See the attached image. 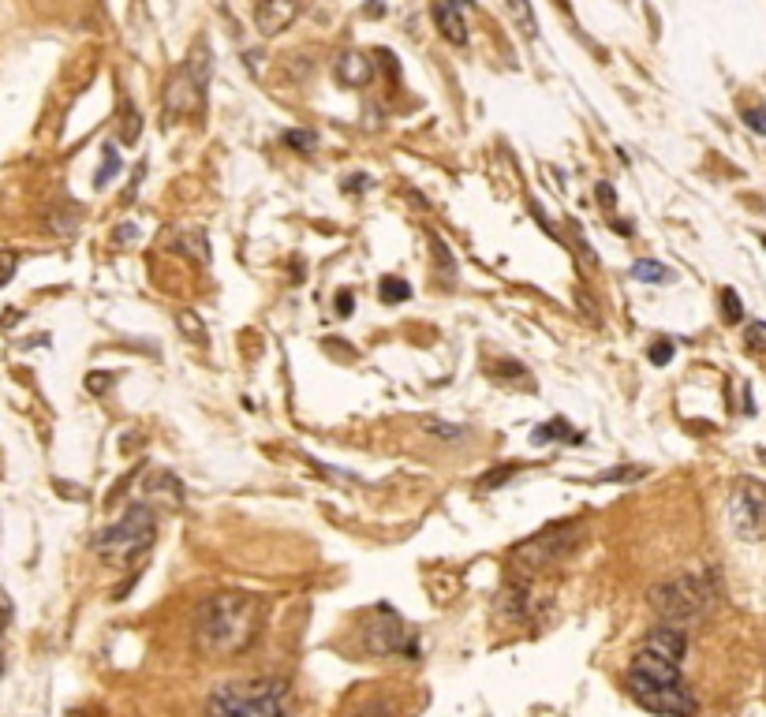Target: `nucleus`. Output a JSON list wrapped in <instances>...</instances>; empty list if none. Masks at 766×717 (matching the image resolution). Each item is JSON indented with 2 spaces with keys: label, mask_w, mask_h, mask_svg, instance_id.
<instances>
[{
  "label": "nucleus",
  "mask_w": 766,
  "mask_h": 717,
  "mask_svg": "<svg viewBox=\"0 0 766 717\" xmlns=\"http://www.w3.org/2000/svg\"><path fill=\"white\" fill-rule=\"evenodd\" d=\"M15 266H19V254L12 251H0V288L15 277Z\"/></svg>",
  "instance_id": "31"
},
{
  "label": "nucleus",
  "mask_w": 766,
  "mask_h": 717,
  "mask_svg": "<svg viewBox=\"0 0 766 717\" xmlns=\"http://www.w3.org/2000/svg\"><path fill=\"white\" fill-rule=\"evenodd\" d=\"M434 27L441 30L445 42L468 45V23H464V12L453 8L449 0H434Z\"/></svg>",
  "instance_id": "12"
},
{
  "label": "nucleus",
  "mask_w": 766,
  "mask_h": 717,
  "mask_svg": "<svg viewBox=\"0 0 766 717\" xmlns=\"http://www.w3.org/2000/svg\"><path fill=\"white\" fill-rule=\"evenodd\" d=\"M352 310H355V292L341 288V292H337V314H341V318H348Z\"/></svg>",
  "instance_id": "33"
},
{
  "label": "nucleus",
  "mask_w": 766,
  "mask_h": 717,
  "mask_svg": "<svg viewBox=\"0 0 766 717\" xmlns=\"http://www.w3.org/2000/svg\"><path fill=\"white\" fill-rule=\"evenodd\" d=\"M647 355H651L654 366H666L669 359H673V340H654L651 348H647Z\"/></svg>",
  "instance_id": "29"
},
{
  "label": "nucleus",
  "mask_w": 766,
  "mask_h": 717,
  "mask_svg": "<svg viewBox=\"0 0 766 717\" xmlns=\"http://www.w3.org/2000/svg\"><path fill=\"white\" fill-rule=\"evenodd\" d=\"M206 717H292V691L281 676L225 680L206 695Z\"/></svg>",
  "instance_id": "3"
},
{
  "label": "nucleus",
  "mask_w": 766,
  "mask_h": 717,
  "mask_svg": "<svg viewBox=\"0 0 766 717\" xmlns=\"http://www.w3.org/2000/svg\"><path fill=\"white\" fill-rule=\"evenodd\" d=\"M430 247H434V258H438V273L445 277V284H456V262H453V254H449V247L441 243V236H430Z\"/></svg>",
  "instance_id": "24"
},
{
  "label": "nucleus",
  "mask_w": 766,
  "mask_h": 717,
  "mask_svg": "<svg viewBox=\"0 0 766 717\" xmlns=\"http://www.w3.org/2000/svg\"><path fill=\"white\" fill-rule=\"evenodd\" d=\"M172 247H176L180 254H191L195 262H210V243H206V232H187V236H180Z\"/></svg>",
  "instance_id": "18"
},
{
  "label": "nucleus",
  "mask_w": 766,
  "mask_h": 717,
  "mask_svg": "<svg viewBox=\"0 0 766 717\" xmlns=\"http://www.w3.org/2000/svg\"><path fill=\"white\" fill-rule=\"evenodd\" d=\"M154 538H157L154 508L146 505V501H135V505H128V512H124L113 527H105V531L94 538V553H98L105 564L124 568V564L139 561L142 553L154 546Z\"/></svg>",
  "instance_id": "5"
},
{
  "label": "nucleus",
  "mask_w": 766,
  "mask_h": 717,
  "mask_svg": "<svg viewBox=\"0 0 766 717\" xmlns=\"http://www.w3.org/2000/svg\"><path fill=\"white\" fill-rule=\"evenodd\" d=\"M583 527L580 520H565L539 531L535 538H524L520 546H512L509 553V576L516 579H539L542 572H550L565 561L572 549L580 546Z\"/></svg>",
  "instance_id": "6"
},
{
  "label": "nucleus",
  "mask_w": 766,
  "mask_h": 717,
  "mask_svg": "<svg viewBox=\"0 0 766 717\" xmlns=\"http://www.w3.org/2000/svg\"><path fill=\"white\" fill-rule=\"evenodd\" d=\"M722 318L729 325H740L744 322V303H740L737 288H722Z\"/></svg>",
  "instance_id": "25"
},
{
  "label": "nucleus",
  "mask_w": 766,
  "mask_h": 717,
  "mask_svg": "<svg viewBox=\"0 0 766 717\" xmlns=\"http://www.w3.org/2000/svg\"><path fill=\"white\" fill-rule=\"evenodd\" d=\"M520 471V464H505V467H494L490 475H483V482H479V490H497V486H505L512 475Z\"/></svg>",
  "instance_id": "27"
},
{
  "label": "nucleus",
  "mask_w": 766,
  "mask_h": 717,
  "mask_svg": "<svg viewBox=\"0 0 766 717\" xmlns=\"http://www.w3.org/2000/svg\"><path fill=\"white\" fill-rule=\"evenodd\" d=\"M355 717H393V706L378 699V703H367V706H363V710H359Z\"/></svg>",
  "instance_id": "32"
},
{
  "label": "nucleus",
  "mask_w": 766,
  "mask_h": 717,
  "mask_svg": "<svg viewBox=\"0 0 766 717\" xmlns=\"http://www.w3.org/2000/svg\"><path fill=\"white\" fill-rule=\"evenodd\" d=\"M180 329H184V337L191 340V344H210L206 325H202V318L195 310H180Z\"/></svg>",
  "instance_id": "23"
},
{
  "label": "nucleus",
  "mask_w": 766,
  "mask_h": 717,
  "mask_svg": "<svg viewBox=\"0 0 766 717\" xmlns=\"http://www.w3.org/2000/svg\"><path fill=\"white\" fill-rule=\"evenodd\" d=\"M714 598H718L714 572H684V576H673L651 587V609L666 624H677V628L707 617Z\"/></svg>",
  "instance_id": "4"
},
{
  "label": "nucleus",
  "mask_w": 766,
  "mask_h": 717,
  "mask_svg": "<svg viewBox=\"0 0 766 717\" xmlns=\"http://www.w3.org/2000/svg\"><path fill=\"white\" fill-rule=\"evenodd\" d=\"M359 639H363V650L374 654V658H385V654L415 658V654H419L415 635L408 632V624L400 620L397 609H389V605H374V609H370L367 620L359 624Z\"/></svg>",
  "instance_id": "7"
},
{
  "label": "nucleus",
  "mask_w": 766,
  "mask_h": 717,
  "mask_svg": "<svg viewBox=\"0 0 766 717\" xmlns=\"http://www.w3.org/2000/svg\"><path fill=\"white\" fill-rule=\"evenodd\" d=\"M598 198H602V206H606V210H613V202H617L610 183H598Z\"/></svg>",
  "instance_id": "39"
},
{
  "label": "nucleus",
  "mask_w": 766,
  "mask_h": 717,
  "mask_svg": "<svg viewBox=\"0 0 766 717\" xmlns=\"http://www.w3.org/2000/svg\"><path fill=\"white\" fill-rule=\"evenodd\" d=\"M206 109V83L195 79V71L180 64L165 83V116L180 120V116H202Z\"/></svg>",
  "instance_id": "9"
},
{
  "label": "nucleus",
  "mask_w": 766,
  "mask_h": 717,
  "mask_svg": "<svg viewBox=\"0 0 766 717\" xmlns=\"http://www.w3.org/2000/svg\"><path fill=\"white\" fill-rule=\"evenodd\" d=\"M763 247H766V236H763Z\"/></svg>",
  "instance_id": "41"
},
{
  "label": "nucleus",
  "mask_w": 766,
  "mask_h": 717,
  "mask_svg": "<svg viewBox=\"0 0 766 717\" xmlns=\"http://www.w3.org/2000/svg\"><path fill=\"white\" fill-rule=\"evenodd\" d=\"M333 75H337V83L341 86H352V90H359V86H367L370 79H374V64H370L363 53H344L341 60H337V68H333Z\"/></svg>",
  "instance_id": "13"
},
{
  "label": "nucleus",
  "mask_w": 766,
  "mask_h": 717,
  "mask_svg": "<svg viewBox=\"0 0 766 717\" xmlns=\"http://www.w3.org/2000/svg\"><path fill=\"white\" fill-rule=\"evenodd\" d=\"M303 12V0H258L255 8V27L258 34H281L284 27H292L296 23V15Z\"/></svg>",
  "instance_id": "10"
},
{
  "label": "nucleus",
  "mask_w": 766,
  "mask_h": 717,
  "mask_svg": "<svg viewBox=\"0 0 766 717\" xmlns=\"http://www.w3.org/2000/svg\"><path fill=\"white\" fill-rule=\"evenodd\" d=\"M647 475H651V467L625 464V467H610V471L595 475V482H639V478H647Z\"/></svg>",
  "instance_id": "20"
},
{
  "label": "nucleus",
  "mask_w": 766,
  "mask_h": 717,
  "mask_svg": "<svg viewBox=\"0 0 766 717\" xmlns=\"http://www.w3.org/2000/svg\"><path fill=\"white\" fill-rule=\"evenodd\" d=\"M426 430L438 437H460L464 434V426H445V422H426Z\"/></svg>",
  "instance_id": "34"
},
{
  "label": "nucleus",
  "mask_w": 766,
  "mask_h": 717,
  "mask_svg": "<svg viewBox=\"0 0 766 717\" xmlns=\"http://www.w3.org/2000/svg\"><path fill=\"white\" fill-rule=\"evenodd\" d=\"M453 8H475V0H449Z\"/></svg>",
  "instance_id": "40"
},
{
  "label": "nucleus",
  "mask_w": 766,
  "mask_h": 717,
  "mask_svg": "<svg viewBox=\"0 0 766 717\" xmlns=\"http://www.w3.org/2000/svg\"><path fill=\"white\" fill-rule=\"evenodd\" d=\"M12 620V602H8V594L0 591V635H4V624Z\"/></svg>",
  "instance_id": "37"
},
{
  "label": "nucleus",
  "mask_w": 766,
  "mask_h": 717,
  "mask_svg": "<svg viewBox=\"0 0 766 717\" xmlns=\"http://www.w3.org/2000/svg\"><path fill=\"white\" fill-rule=\"evenodd\" d=\"M625 688L636 699V706L651 710L658 717H696L699 703L688 680L681 676V665L669 658H658L651 650H636V658L625 673Z\"/></svg>",
  "instance_id": "2"
},
{
  "label": "nucleus",
  "mask_w": 766,
  "mask_h": 717,
  "mask_svg": "<svg viewBox=\"0 0 766 717\" xmlns=\"http://www.w3.org/2000/svg\"><path fill=\"white\" fill-rule=\"evenodd\" d=\"M367 187H370V176H363V172H355V176L344 180V191H367Z\"/></svg>",
  "instance_id": "36"
},
{
  "label": "nucleus",
  "mask_w": 766,
  "mask_h": 717,
  "mask_svg": "<svg viewBox=\"0 0 766 717\" xmlns=\"http://www.w3.org/2000/svg\"><path fill=\"white\" fill-rule=\"evenodd\" d=\"M86 385H90V393H105V385H113V374H90L86 378Z\"/></svg>",
  "instance_id": "35"
},
{
  "label": "nucleus",
  "mask_w": 766,
  "mask_h": 717,
  "mask_svg": "<svg viewBox=\"0 0 766 717\" xmlns=\"http://www.w3.org/2000/svg\"><path fill=\"white\" fill-rule=\"evenodd\" d=\"M113 236H116V243H131V239L139 236V228H135V225H120Z\"/></svg>",
  "instance_id": "38"
},
{
  "label": "nucleus",
  "mask_w": 766,
  "mask_h": 717,
  "mask_svg": "<svg viewBox=\"0 0 766 717\" xmlns=\"http://www.w3.org/2000/svg\"><path fill=\"white\" fill-rule=\"evenodd\" d=\"M120 172V150H116L113 142H105V157H101V169L98 176H94V187H109V176H116Z\"/></svg>",
  "instance_id": "21"
},
{
  "label": "nucleus",
  "mask_w": 766,
  "mask_h": 717,
  "mask_svg": "<svg viewBox=\"0 0 766 717\" xmlns=\"http://www.w3.org/2000/svg\"><path fill=\"white\" fill-rule=\"evenodd\" d=\"M744 124L752 127L755 135H766V105H752V109H744Z\"/></svg>",
  "instance_id": "30"
},
{
  "label": "nucleus",
  "mask_w": 766,
  "mask_h": 717,
  "mask_svg": "<svg viewBox=\"0 0 766 717\" xmlns=\"http://www.w3.org/2000/svg\"><path fill=\"white\" fill-rule=\"evenodd\" d=\"M284 146H292V150H299V154H311L314 146H318V135L314 131H284Z\"/></svg>",
  "instance_id": "26"
},
{
  "label": "nucleus",
  "mask_w": 766,
  "mask_h": 717,
  "mask_svg": "<svg viewBox=\"0 0 766 717\" xmlns=\"http://www.w3.org/2000/svg\"><path fill=\"white\" fill-rule=\"evenodd\" d=\"M643 650H651L658 658H669L681 665L684 654H688V635H684V628H677V624H658V628L643 639Z\"/></svg>",
  "instance_id": "11"
},
{
  "label": "nucleus",
  "mask_w": 766,
  "mask_h": 717,
  "mask_svg": "<svg viewBox=\"0 0 766 717\" xmlns=\"http://www.w3.org/2000/svg\"><path fill=\"white\" fill-rule=\"evenodd\" d=\"M266 620V598L247 591H221L206 598L195 613V650L213 661H225L255 647Z\"/></svg>",
  "instance_id": "1"
},
{
  "label": "nucleus",
  "mask_w": 766,
  "mask_h": 717,
  "mask_svg": "<svg viewBox=\"0 0 766 717\" xmlns=\"http://www.w3.org/2000/svg\"><path fill=\"white\" fill-rule=\"evenodd\" d=\"M505 8H509V19L516 23V30L535 42L539 38V19L531 12V0H505Z\"/></svg>",
  "instance_id": "15"
},
{
  "label": "nucleus",
  "mask_w": 766,
  "mask_h": 717,
  "mask_svg": "<svg viewBox=\"0 0 766 717\" xmlns=\"http://www.w3.org/2000/svg\"><path fill=\"white\" fill-rule=\"evenodd\" d=\"M116 135H120V142L124 146H135L142 135V116L139 109L131 105V98H120V113H116Z\"/></svg>",
  "instance_id": "14"
},
{
  "label": "nucleus",
  "mask_w": 766,
  "mask_h": 717,
  "mask_svg": "<svg viewBox=\"0 0 766 717\" xmlns=\"http://www.w3.org/2000/svg\"><path fill=\"white\" fill-rule=\"evenodd\" d=\"M744 344L748 352H766V322H752L744 329Z\"/></svg>",
  "instance_id": "28"
},
{
  "label": "nucleus",
  "mask_w": 766,
  "mask_h": 717,
  "mask_svg": "<svg viewBox=\"0 0 766 717\" xmlns=\"http://www.w3.org/2000/svg\"><path fill=\"white\" fill-rule=\"evenodd\" d=\"M632 277L643 284H673L677 281V273L669 266H662V262H654V258H639L636 266H632Z\"/></svg>",
  "instance_id": "17"
},
{
  "label": "nucleus",
  "mask_w": 766,
  "mask_h": 717,
  "mask_svg": "<svg viewBox=\"0 0 766 717\" xmlns=\"http://www.w3.org/2000/svg\"><path fill=\"white\" fill-rule=\"evenodd\" d=\"M378 296H382V303L397 307V303H404V299H412V284L404 281V277H382V284H378Z\"/></svg>",
  "instance_id": "19"
},
{
  "label": "nucleus",
  "mask_w": 766,
  "mask_h": 717,
  "mask_svg": "<svg viewBox=\"0 0 766 717\" xmlns=\"http://www.w3.org/2000/svg\"><path fill=\"white\" fill-rule=\"evenodd\" d=\"M486 374H490V378H494V381H520V385H527V381H531V378H527V370H524V366H520V363H512V359H501V363L490 366ZM531 385H535V381H531Z\"/></svg>",
  "instance_id": "22"
},
{
  "label": "nucleus",
  "mask_w": 766,
  "mask_h": 717,
  "mask_svg": "<svg viewBox=\"0 0 766 717\" xmlns=\"http://www.w3.org/2000/svg\"><path fill=\"white\" fill-rule=\"evenodd\" d=\"M729 527L744 542L766 538V486L755 478H740L729 493Z\"/></svg>",
  "instance_id": "8"
},
{
  "label": "nucleus",
  "mask_w": 766,
  "mask_h": 717,
  "mask_svg": "<svg viewBox=\"0 0 766 717\" xmlns=\"http://www.w3.org/2000/svg\"><path fill=\"white\" fill-rule=\"evenodd\" d=\"M531 441H535V445H546V441H580V434L568 426V419L557 415V419L535 426V430H531Z\"/></svg>",
  "instance_id": "16"
}]
</instances>
